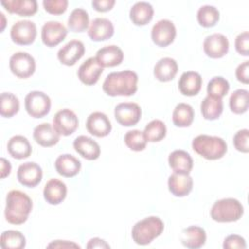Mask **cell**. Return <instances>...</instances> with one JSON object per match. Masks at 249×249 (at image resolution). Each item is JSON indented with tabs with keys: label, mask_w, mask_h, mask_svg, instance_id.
Instances as JSON below:
<instances>
[{
	"label": "cell",
	"mask_w": 249,
	"mask_h": 249,
	"mask_svg": "<svg viewBox=\"0 0 249 249\" xmlns=\"http://www.w3.org/2000/svg\"><path fill=\"white\" fill-rule=\"evenodd\" d=\"M138 76L132 70L112 72L105 78L102 89L109 96H130L137 91Z\"/></svg>",
	"instance_id": "1"
},
{
	"label": "cell",
	"mask_w": 249,
	"mask_h": 249,
	"mask_svg": "<svg viewBox=\"0 0 249 249\" xmlns=\"http://www.w3.org/2000/svg\"><path fill=\"white\" fill-rule=\"evenodd\" d=\"M32 200L23 192L12 190L6 196L5 218L12 225H21L26 222L32 210Z\"/></svg>",
	"instance_id": "2"
},
{
	"label": "cell",
	"mask_w": 249,
	"mask_h": 249,
	"mask_svg": "<svg viewBox=\"0 0 249 249\" xmlns=\"http://www.w3.org/2000/svg\"><path fill=\"white\" fill-rule=\"evenodd\" d=\"M192 147L196 154L209 160L223 158L228 151L227 143L223 138L207 134H200L195 137Z\"/></svg>",
	"instance_id": "3"
},
{
	"label": "cell",
	"mask_w": 249,
	"mask_h": 249,
	"mask_svg": "<svg viewBox=\"0 0 249 249\" xmlns=\"http://www.w3.org/2000/svg\"><path fill=\"white\" fill-rule=\"evenodd\" d=\"M163 229L164 224L159 217L150 216L134 224L131 236L136 244L148 245L162 233Z\"/></svg>",
	"instance_id": "4"
},
{
	"label": "cell",
	"mask_w": 249,
	"mask_h": 249,
	"mask_svg": "<svg viewBox=\"0 0 249 249\" xmlns=\"http://www.w3.org/2000/svg\"><path fill=\"white\" fill-rule=\"evenodd\" d=\"M243 213V205L233 197L222 198L215 201L210 210L211 219L218 223L236 222L242 217Z\"/></svg>",
	"instance_id": "5"
},
{
	"label": "cell",
	"mask_w": 249,
	"mask_h": 249,
	"mask_svg": "<svg viewBox=\"0 0 249 249\" xmlns=\"http://www.w3.org/2000/svg\"><path fill=\"white\" fill-rule=\"evenodd\" d=\"M51 98L43 91H30L24 98L25 110L32 118L39 119L48 115L51 110Z\"/></svg>",
	"instance_id": "6"
},
{
	"label": "cell",
	"mask_w": 249,
	"mask_h": 249,
	"mask_svg": "<svg viewBox=\"0 0 249 249\" xmlns=\"http://www.w3.org/2000/svg\"><path fill=\"white\" fill-rule=\"evenodd\" d=\"M11 72L19 79H27L31 77L36 69L34 57L26 52L15 53L9 60Z\"/></svg>",
	"instance_id": "7"
},
{
	"label": "cell",
	"mask_w": 249,
	"mask_h": 249,
	"mask_svg": "<svg viewBox=\"0 0 249 249\" xmlns=\"http://www.w3.org/2000/svg\"><path fill=\"white\" fill-rule=\"evenodd\" d=\"M37 35V28L36 24L31 20H18L13 24L10 36L12 41L20 46H27L31 45Z\"/></svg>",
	"instance_id": "8"
},
{
	"label": "cell",
	"mask_w": 249,
	"mask_h": 249,
	"mask_svg": "<svg viewBox=\"0 0 249 249\" xmlns=\"http://www.w3.org/2000/svg\"><path fill=\"white\" fill-rule=\"evenodd\" d=\"M176 37V27L169 19H160L152 27L151 38L158 47H167Z\"/></svg>",
	"instance_id": "9"
},
{
	"label": "cell",
	"mask_w": 249,
	"mask_h": 249,
	"mask_svg": "<svg viewBox=\"0 0 249 249\" xmlns=\"http://www.w3.org/2000/svg\"><path fill=\"white\" fill-rule=\"evenodd\" d=\"M116 121L123 126L135 125L141 119V108L134 102H122L115 107Z\"/></svg>",
	"instance_id": "10"
},
{
	"label": "cell",
	"mask_w": 249,
	"mask_h": 249,
	"mask_svg": "<svg viewBox=\"0 0 249 249\" xmlns=\"http://www.w3.org/2000/svg\"><path fill=\"white\" fill-rule=\"evenodd\" d=\"M77 115L70 109H62L56 112L53 119V126L59 135L68 136L78 128Z\"/></svg>",
	"instance_id": "11"
},
{
	"label": "cell",
	"mask_w": 249,
	"mask_h": 249,
	"mask_svg": "<svg viewBox=\"0 0 249 249\" xmlns=\"http://www.w3.org/2000/svg\"><path fill=\"white\" fill-rule=\"evenodd\" d=\"M67 36L66 27L59 21H47L41 30V39L44 45L53 48L60 44Z\"/></svg>",
	"instance_id": "12"
},
{
	"label": "cell",
	"mask_w": 249,
	"mask_h": 249,
	"mask_svg": "<svg viewBox=\"0 0 249 249\" xmlns=\"http://www.w3.org/2000/svg\"><path fill=\"white\" fill-rule=\"evenodd\" d=\"M43 171L41 166L33 161H28L20 164L18 168L17 178L18 182L28 188L36 187L42 180Z\"/></svg>",
	"instance_id": "13"
},
{
	"label": "cell",
	"mask_w": 249,
	"mask_h": 249,
	"mask_svg": "<svg viewBox=\"0 0 249 249\" xmlns=\"http://www.w3.org/2000/svg\"><path fill=\"white\" fill-rule=\"evenodd\" d=\"M229 40L222 33L208 35L203 41V51L211 58H221L229 52Z\"/></svg>",
	"instance_id": "14"
},
{
	"label": "cell",
	"mask_w": 249,
	"mask_h": 249,
	"mask_svg": "<svg viewBox=\"0 0 249 249\" xmlns=\"http://www.w3.org/2000/svg\"><path fill=\"white\" fill-rule=\"evenodd\" d=\"M84 53L85 46L83 42L79 40H71L58 50L57 58L62 64L66 66H73L82 58Z\"/></svg>",
	"instance_id": "15"
},
{
	"label": "cell",
	"mask_w": 249,
	"mask_h": 249,
	"mask_svg": "<svg viewBox=\"0 0 249 249\" xmlns=\"http://www.w3.org/2000/svg\"><path fill=\"white\" fill-rule=\"evenodd\" d=\"M169 192L177 197L188 196L193 190V178L189 173L173 172L167 181Z\"/></svg>",
	"instance_id": "16"
},
{
	"label": "cell",
	"mask_w": 249,
	"mask_h": 249,
	"mask_svg": "<svg viewBox=\"0 0 249 249\" xmlns=\"http://www.w3.org/2000/svg\"><path fill=\"white\" fill-rule=\"evenodd\" d=\"M86 127L90 134L96 137H105L112 130L109 118L102 112L91 113L87 119Z\"/></svg>",
	"instance_id": "17"
},
{
	"label": "cell",
	"mask_w": 249,
	"mask_h": 249,
	"mask_svg": "<svg viewBox=\"0 0 249 249\" xmlns=\"http://www.w3.org/2000/svg\"><path fill=\"white\" fill-rule=\"evenodd\" d=\"M102 72L103 67L99 65L95 57H89L80 65L77 75L83 84L92 86L97 83Z\"/></svg>",
	"instance_id": "18"
},
{
	"label": "cell",
	"mask_w": 249,
	"mask_h": 249,
	"mask_svg": "<svg viewBox=\"0 0 249 249\" xmlns=\"http://www.w3.org/2000/svg\"><path fill=\"white\" fill-rule=\"evenodd\" d=\"M88 35L94 42L106 41L114 35V25L108 18H96L90 22Z\"/></svg>",
	"instance_id": "19"
},
{
	"label": "cell",
	"mask_w": 249,
	"mask_h": 249,
	"mask_svg": "<svg viewBox=\"0 0 249 249\" xmlns=\"http://www.w3.org/2000/svg\"><path fill=\"white\" fill-rule=\"evenodd\" d=\"M73 147L80 156L88 160H95L100 156V147L98 143L86 135L76 137L73 142Z\"/></svg>",
	"instance_id": "20"
},
{
	"label": "cell",
	"mask_w": 249,
	"mask_h": 249,
	"mask_svg": "<svg viewBox=\"0 0 249 249\" xmlns=\"http://www.w3.org/2000/svg\"><path fill=\"white\" fill-rule=\"evenodd\" d=\"M95 59L100 66L114 67L120 65L124 60V53L121 48L116 45L102 47L96 52Z\"/></svg>",
	"instance_id": "21"
},
{
	"label": "cell",
	"mask_w": 249,
	"mask_h": 249,
	"mask_svg": "<svg viewBox=\"0 0 249 249\" xmlns=\"http://www.w3.org/2000/svg\"><path fill=\"white\" fill-rule=\"evenodd\" d=\"M202 86V78L199 73L196 71L184 72L178 82L180 92L186 96L196 95Z\"/></svg>",
	"instance_id": "22"
},
{
	"label": "cell",
	"mask_w": 249,
	"mask_h": 249,
	"mask_svg": "<svg viewBox=\"0 0 249 249\" xmlns=\"http://www.w3.org/2000/svg\"><path fill=\"white\" fill-rule=\"evenodd\" d=\"M45 200L52 205H57L61 203L67 195L66 185L58 179L49 180L43 190Z\"/></svg>",
	"instance_id": "23"
},
{
	"label": "cell",
	"mask_w": 249,
	"mask_h": 249,
	"mask_svg": "<svg viewBox=\"0 0 249 249\" xmlns=\"http://www.w3.org/2000/svg\"><path fill=\"white\" fill-rule=\"evenodd\" d=\"M181 243L190 249H198L205 244L206 232L198 226H190L181 231Z\"/></svg>",
	"instance_id": "24"
},
{
	"label": "cell",
	"mask_w": 249,
	"mask_h": 249,
	"mask_svg": "<svg viewBox=\"0 0 249 249\" xmlns=\"http://www.w3.org/2000/svg\"><path fill=\"white\" fill-rule=\"evenodd\" d=\"M59 134L49 123H42L35 126L33 130V138L37 144L42 147H52L58 143Z\"/></svg>",
	"instance_id": "25"
},
{
	"label": "cell",
	"mask_w": 249,
	"mask_h": 249,
	"mask_svg": "<svg viewBox=\"0 0 249 249\" xmlns=\"http://www.w3.org/2000/svg\"><path fill=\"white\" fill-rule=\"evenodd\" d=\"M81 161L70 154H63L56 158L54 167L57 173L64 177H73L80 172Z\"/></svg>",
	"instance_id": "26"
},
{
	"label": "cell",
	"mask_w": 249,
	"mask_h": 249,
	"mask_svg": "<svg viewBox=\"0 0 249 249\" xmlns=\"http://www.w3.org/2000/svg\"><path fill=\"white\" fill-rule=\"evenodd\" d=\"M7 150L10 156L17 160L26 159L32 153L31 144L23 135H15L11 137L7 144Z\"/></svg>",
	"instance_id": "27"
},
{
	"label": "cell",
	"mask_w": 249,
	"mask_h": 249,
	"mask_svg": "<svg viewBox=\"0 0 249 249\" xmlns=\"http://www.w3.org/2000/svg\"><path fill=\"white\" fill-rule=\"evenodd\" d=\"M178 72V64L171 57L160 58L154 66V76L160 82H169Z\"/></svg>",
	"instance_id": "28"
},
{
	"label": "cell",
	"mask_w": 249,
	"mask_h": 249,
	"mask_svg": "<svg viewBox=\"0 0 249 249\" xmlns=\"http://www.w3.org/2000/svg\"><path fill=\"white\" fill-rule=\"evenodd\" d=\"M154 16L153 6L145 1L136 2L129 11V18L133 24L143 26L148 24Z\"/></svg>",
	"instance_id": "29"
},
{
	"label": "cell",
	"mask_w": 249,
	"mask_h": 249,
	"mask_svg": "<svg viewBox=\"0 0 249 249\" xmlns=\"http://www.w3.org/2000/svg\"><path fill=\"white\" fill-rule=\"evenodd\" d=\"M1 5L12 14L21 17H30L36 14L38 5L35 0H6L1 1Z\"/></svg>",
	"instance_id": "30"
},
{
	"label": "cell",
	"mask_w": 249,
	"mask_h": 249,
	"mask_svg": "<svg viewBox=\"0 0 249 249\" xmlns=\"http://www.w3.org/2000/svg\"><path fill=\"white\" fill-rule=\"evenodd\" d=\"M168 163L174 172L190 173L194 161L190 154L184 150H175L168 156Z\"/></svg>",
	"instance_id": "31"
},
{
	"label": "cell",
	"mask_w": 249,
	"mask_h": 249,
	"mask_svg": "<svg viewBox=\"0 0 249 249\" xmlns=\"http://www.w3.org/2000/svg\"><path fill=\"white\" fill-rule=\"evenodd\" d=\"M224 105L222 98L207 95L200 103V112L205 120H217L223 113Z\"/></svg>",
	"instance_id": "32"
},
{
	"label": "cell",
	"mask_w": 249,
	"mask_h": 249,
	"mask_svg": "<svg viewBox=\"0 0 249 249\" xmlns=\"http://www.w3.org/2000/svg\"><path fill=\"white\" fill-rule=\"evenodd\" d=\"M195 112L188 103H179L175 106L172 113V122L178 127L190 126L194 121Z\"/></svg>",
	"instance_id": "33"
},
{
	"label": "cell",
	"mask_w": 249,
	"mask_h": 249,
	"mask_svg": "<svg viewBox=\"0 0 249 249\" xmlns=\"http://www.w3.org/2000/svg\"><path fill=\"white\" fill-rule=\"evenodd\" d=\"M67 25L73 32H84L89 25V17L88 12L83 8L74 9L68 17Z\"/></svg>",
	"instance_id": "34"
},
{
	"label": "cell",
	"mask_w": 249,
	"mask_h": 249,
	"mask_svg": "<svg viewBox=\"0 0 249 249\" xmlns=\"http://www.w3.org/2000/svg\"><path fill=\"white\" fill-rule=\"evenodd\" d=\"M25 237L18 231L8 230L1 234L0 245L3 249H22L25 247Z\"/></svg>",
	"instance_id": "35"
},
{
	"label": "cell",
	"mask_w": 249,
	"mask_h": 249,
	"mask_svg": "<svg viewBox=\"0 0 249 249\" xmlns=\"http://www.w3.org/2000/svg\"><path fill=\"white\" fill-rule=\"evenodd\" d=\"M248 90L244 89H239L234 90L229 100L230 109L232 113L241 115L247 112L249 107V99H248Z\"/></svg>",
	"instance_id": "36"
},
{
	"label": "cell",
	"mask_w": 249,
	"mask_h": 249,
	"mask_svg": "<svg viewBox=\"0 0 249 249\" xmlns=\"http://www.w3.org/2000/svg\"><path fill=\"white\" fill-rule=\"evenodd\" d=\"M196 18L202 27H213L220 19V12L214 6L203 5L198 9Z\"/></svg>",
	"instance_id": "37"
},
{
	"label": "cell",
	"mask_w": 249,
	"mask_h": 249,
	"mask_svg": "<svg viewBox=\"0 0 249 249\" xmlns=\"http://www.w3.org/2000/svg\"><path fill=\"white\" fill-rule=\"evenodd\" d=\"M144 136L147 142H160L166 135V125L160 120H153L144 128Z\"/></svg>",
	"instance_id": "38"
},
{
	"label": "cell",
	"mask_w": 249,
	"mask_h": 249,
	"mask_svg": "<svg viewBox=\"0 0 249 249\" xmlns=\"http://www.w3.org/2000/svg\"><path fill=\"white\" fill-rule=\"evenodd\" d=\"M19 110L18 98L11 92H3L0 96V114L4 118H12Z\"/></svg>",
	"instance_id": "39"
},
{
	"label": "cell",
	"mask_w": 249,
	"mask_h": 249,
	"mask_svg": "<svg viewBox=\"0 0 249 249\" xmlns=\"http://www.w3.org/2000/svg\"><path fill=\"white\" fill-rule=\"evenodd\" d=\"M207 95L223 98L230 90V84L228 80L221 76H216L212 78L207 84Z\"/></svg>",
	"instance_id": "40"
},
{
	"label": "cell",
	"mask_w": 249,
	"mask_h": 249,
	"mask_svg": "<svg viewBox=\"0 0 249 249\" xmlns=\"http://www.w3.org/2000/svg\"><path fill=\"white\" fill-rule=\"evenodd\" d=\"M124 140L127 148L134 152L143 151L147 146V140L144 136V133L139 129H132L127 131L124 134Z\"/></svg>",
	"instance_id": "41"
},
{
	"label": "cell",
	"mask_w": 249,
	"mask_h": 249,
	"mask_svg": "<svg viewBox=\"0 0 249 249\" xmlns=\"http://www.w3.org/2000/svg\"><path fill=\"white\" fill-rule=\"evenodd\" d=\"M43 7L46 12L52 15H61L68 7L67 0H44Z\"/></svg>",
	"instance_id": "42"
},
{
	"label": "cell",
	"mask_w": 249,
	"mask_h": 249,
	"mask_svg": "<svg viewBox=\"0 0 249 249\" xmlns=\"http://www.w3.org/2000/svg\"><path fill=\"white\" fill-rule=\"evenodd\" d=\"M248 140H249V130L247 128L240 129L233 136V140H232L233 146L237 151L241 153H248L249 152Z\"/></svg>",
	"instance_id": "43"
},
{
	"label": "cell",
	"mask_w": 249,
	"mask_h": 249,
	"mask_svg": "<svg viewBox=\"0 0 249 249\" xmlns=\"http://www.w3.org/2000/svg\"><path fill=\"white\" fill-rule=\"evenodd\" d=\"M234 46L236 52L243 55L248 56L249 55V32L243 31L239 33L234 41Z\"/></svg>",
	"instance_id": "44"
},
{
	"label": "cell",
	"mask_w": 249,
	"mask_h": 249,
	"mask_svg": "<svg viewBox=\"0 0 249 249\" xmlns=\"http://www.w3.org/2000/svg\"><path fill=\"white\" fill-rule=\"evenodd\" d=\"M223 248L225 249H235V248H246L245 239L238 234H230L228 235L223 243Z\"/></svg>",
	"instance_id": "45"
},
{
	"label": "cell",
	"mask_w": 249,
	"mask_h": 249,
	"mask_svg": "<svg viewBox=\"0 0 249 249\" xmlns=\"http://www.w3.org/2000/svg\"><path fill=\"white\" fill-rule=\"evenodd\" d=\"M248 71H249V61L245 60L244 62L240 63L235 69V77L237 81L247 85L249 83Z\"/></svg>",
	"instance_id": "46"
},
{
	"label": "cell",
	"mask_w": 249,
	"mask_h": 249,
	"mask_svg": "<svg viewBox=\"0 0 249 249\" xmlns=\"http://www.w3.org/2000/svg\"><path fill=\"white\" fill-rule=\"evenodd\" d=\"M115 3V0H93L91 5L95 11L103 13L110 11L114 7Z\"/></svg>",
	"instance_id": "47"
},
{
	"label": "cell",
	"mask_w": 249,
	"mask_h": 249,
	"mask_svg": "<svg viewBox=\"0 0 249 249\" xmlns=\"http://www.w3.org/2000/svg\"><path fill=\"white\" fill-rule=\"evenodd\" d=\"M47 247H49V248H52V247H54V248H71V247L81 248L80 245H78L77 243L70 242L67 240H55V241H53L50 244H48Z\"/></svg>",
	"instance_id": "48"
},
{
	"label": "cell",
	"mask_w": 249,
	"mask_h": 249,
	"mask_svg": "<svg viewBox=\"0 0 249 249\" xmlns=\"http://www.w3.org/2000/svg\"><path fill=\"white\" fill-rule=\"evenodd\" d=\"M87 248H110V245L105 240L99 237H93L89 240Z\"/></svg>",
	"instance_id": "49"
},
{
	"label": "cell",
	"mask_w": 249,
	"mask_h": 249,
	"mask_svg": "<svg viewBox=\"0 0 249 249\" xmlns=\"http://www.w3.org/2000/svg\"><path fill=\"white\" fill-rule=\"evenodd\" d=\"M0 165H1V169H0V173H1V179L6 178L10 173H11V163L9 160H7L5 158H1L0 159Z\"/></svg>",
	"instance_id": "50"
},
{
	"label": "cell",
	"mask_w": 249,
	"mask_h": 249,
	"mask_svg": "<svg viewBox=\"0 0 249 249\" xmlns=\"http://www.w3.org/2000/svg\"><path fill=\"white\" fill-rule=\"evenodd\" d=\"M0 16H1V18H2V27H1V31H3L4 27H5V17H4V14L1 12L0 13Z\"/></svg>",
	"instance_id": "51"
}]
</instances>
